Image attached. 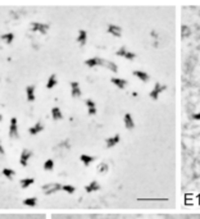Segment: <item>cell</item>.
I'll return each instance as SVG.
<instances>
[{
    "label": "cell",
    "mask_w": 200,
    "mask_h": 219,
    "mask_svg": "<svg viewBox=\"0 0 200 219\" xmlns=\"http://www.w3.org/2000/svg\"><path fill=\"white\" fill-rule=\"evenodd\" d=\"M123 122H125V127L127 130H133L135 128V122L132 119V116L130 113H126L125 117H123Z\"/></svg>",
    "instance_id": "11"
},
{
    "label": "cell",
    "mask_w": 200,
    "mask_h": 219,
    "mask_svg": "<svg viewBox=\"0 0 200 219\" xmlns=\"http://www.w3.org/2000/svg\"><path fill=\"white\" fill-rule=\"evenodd\" d=\"M103 62H104V59L98 58V56H94V58H90V59L85 60V64H86L87 67L92 68V67H96V65H103Z\"/></svg>",
    "instance_id": "9"
},
{
    "label": "cell",
    "mask_w": 200,
    "mask_h": 219,
    "mask_svg": "<svg viewBox=\"0 0 200 219\" xmlns=\"http://www.w3.org/2000/svg\"><path fill=\"white\" fill-rule=\"evenodd\" d=\"M1 40L4 41V42H7L8 45H10V44L13 42V40H14V34H13V32H8V34L1 35Z\"/></svg>",
    "instance_id": "22"
},
{
    "label": "cell",
    "mask_w": 200,
    "mask_h": 219,
    "mask_svg": "<svg viewBox=\"0 0 200 219\" xmlns=\"http://www.w3.org/2000/svg\"><path fill=\"white\" fill-rule=\"evenodd\" d=\"M193 118H194V119H198V120H200V112H199V113H196V114H194V116H193Z\"/></svg>",
    "instance_id": "31"
},
{
    "label": "cell",
    "mask_w": 200,
    "mask_h": 219,
    "mask_svg": "<svg viewBox=\"0 0 200 219\" xmlns=\"http://www.w3.org/2000/svg\"><path fill=\"white\" fill-rule=\"evenodd\" d=\"M62 186L63 185H60V183H48V185H44L41 188L45 195H53V193L62 190Z\"/></svg>",
    "instance_id": "1"
},
{
    "label": "cell",
    "mask_w": 200,
    "mask_h": 219,
    "mask_svg": "<svg viewBox=\"0 0 200 219\" xmlns=\"http://www.w3.org/2000/svg\"><path fill=\"white\" fill-rule=\"evenodd\" d=\"M86 41H87V32L85 31V30H80L78 36H77V42L80 44L81 46H84L85 44H86Z\"/></svg>",
    "instance_id": "20"
},
{
    "label": "cell",
    "mask_w": 200,
    "mask_h": 219,
    "mask_svg": "<svg viewBox=\"0 0 200 219\" xmlns=\"http://www.w3.org/2000/svg\"><path fill=\"white\" fill-rule=\"evenodd\" d=\"M35 91H36L35 85H28V86L26 87V96H27V100L28 101H35V99H36Z\"/></svg>",
    "instance_id": "10"
},
{
    "label": "cell",
    "mask_w": 200,
    "mask_h": 219,
    "mask_svg": "<svg viewBox=\"0 0 200 219\" xmlns=\"http://www.w3.org/2000/svg\"><path fill=\"white\" fill-rule=\"evenodd\" d=\"M51 117H53L54 120L63 119V113H62V110H60V108H58V106H53V108H51Z\"/></svg>",
    "instance_id": "18"
},
{
    "label": "cell",
    "mask_w": 200,
    "mask_h": 219,
    "mask_svg": "<svg viewBox=\"0 0 200 219\" xmlns=\"http://www.w3.org/2000/svg\"><path fill=\"white\" fill-rule=\"evenodd\" d=\"M132 75L135 76V77H137L139 80H141L142 82H146V81H149V75H147L146 72H144V71H133L132 72Z\"/></svg>",
    "instance_id": "17"
},
{
    "label": "cell",
    "mask_w": 200,
    "mask_h": 219,
    "mask_svg": "<svg viewBox=\"0 0 200 219\" xmlns=\"http://www.w3.org/2000/svg\"><path fill=\"white\" fill-rule=\"evenodd\" d=\"M110 82L113 85H116V86L118 87V89H121V90L126 89V86H127V83H128V82L126 80H123V78H117V77L110 78Z\"/></svg>",
    "instance_id": "15"
},
{
    "label": "cell",
    "mask_w": 200,
    "mask_h": 219,
    "mask_svg": "<svg viewBox=\"0 0 200 219\" xmlns=\"http://www.w3.org/2000/svg\"><path fill=\"white\" fill-rule=\"evenodd\" d=\"M106 31H108V34L113 35L116 37H121V35H122V28L119 26H116V24H109Z\"/></svg>",
    "instance_id": "13"
},
{
    "label": "cell",
    "mask_w": 200,
    "mask_h": 219,
    "mask_svg": "<svg viewBox=\"0 0 200 219\" xmlns=\"http://www.w3.org/2000/svg\"><path fill=\"white\" fill-rule=\"evenodd\" d=\"M1 174L5 177V178L13 179V178H14V176H15V172L13 171V169H10V168H4L1 171Z\"/></svg>",
    "instance_id": "21"
},
{
    "label": "cell",
    "mask_w": 200,
    "mask_h": 219,
    "mask_svg": "<svg viewBox=\"0 0 200 219\" xmlns=\"http://www.w3.org/2000/svg\"><path fill=\"white\" fill-rule=\"evenodd\" d=\"M116 55L118 56H123V58L128 59V60H133L136 58V54L132 53V51H128L126 48H121L118 51H116Z\"/></svg>",
    "instance_id": "6"
},
{
    "label": "cell",
    "mask_w": 200,
    "mask_h": 219,
    "mask_svg": "<svg viewBox=\"0 0 200 219\" xmlns=\"http://www.w3.org/2000/svg\"><path fill=\"white\" fill-rule=\"evenodd\" d=\"M9 137H12V138H18L20 137V135H18V120H17L15 117H12V118H10Z\"/></svg>",
    "instance_id": "2"
},
{
    "label": "cell",
    "mask_w": 200,
    "mask_h": 219,
    "mask_svg": "<svg viewBox=\"0 0 200 219\" xmlns=\"http://www.w3.org/2000/svg\"><path fill=\"white\" fill-rule=\"evenodd\" d=\"M62 190L65 191L67 193H69V195H72V193H75L76 187H75V186H72V185H63L62 186Z\"/></svg>",
    "instance_id": "27"
},
{
    "label": "cell",
    "mask_w": 200,
    "mask_h": 219,
    "mask_svg": "<svg viewBox=\"0 0 200 219\" xmlns=\"http://www.w3.org/2000/svg\"><path fill=\"white\" fill-rule=\"evenodd\" d=\"M85 104H86L87 109H90V108H96V105H95V101H94V100H91V99L85 100Z\"/></svg>",
    "instance_id": "29"
},
{
    "label": "cell",
    "mask_w": 200,
    "mask_h": 219,
    "mask_svg": "<svg viewBox=\"0 0 200 219\" xmlns=\"http://www.w3.org/2000/svg\"><path fill=\"white\" fill-rule=\"evenodd\" d=\"M57 85H58V78H57V75H50V77H49L48 82H46V89H53V87H55Z\"/></svg>",
    "instance_id": "19"
},
{
    "label": "cell",
    "mask_w": 200,
    "mask_h": 219,
    "mask_svg": "<svg viewBox=\"0 0 200 219\" xmlns=\"http://www.w3.org/2000/svg\"><path fill=\"white\" fill-rule=\"evenodd\" d=\"M108 171H109V167L106 163H100L99 165H98V172H99L100 174H105Z\"/></svg>",
    "instance_id": "26"
},
{
    "label": "cell",
    "mask_w": 200,
    "mask_h": 219,
    "mask_svg": "<svg viewBox=\"0 0 200 219\" xmlns=\"http://www.w3.org/2000/svg\"><path fill=\"white\" fill-rule=\"evenodd\" d=\"M87 113H89L90 116H95V114H96V108H90V109H87Z\"/></svg>",
    "instance_id": "30"
},
{
    "label": "cell",
    "mask_w": 200,
    "mask_h": 219,
    "mask_svg": "<svg viewBox=\"0 0 200 219\" xmlns=\"http://www.w3.org/2000/svg\"><path fill=\"white\" fill-rule=\"evenodd\" d=\"M34 183H35L34 178H22L20 181V185H21L22 188H27V187H30L31 185H34Z\"/></svg>",
    "instance_id": "23"
},
{
    "label": "cell",
    "mask_w": 200,
    "mask_h": 219,
    "mask_svg": "<svg viewBox=\"0 0 200 219\" xmlns=\"http://www.w3.org/2000/svg\"><path fill=\"white\" fill-rule=\"evenodd\" d=\"M71 94H72L73 97H80L82 95L81 89H80V83H78V82H76V81L71 82Z\"/></svg>",
    "instance_id": "7"
},
{
    "label": "cell",
    "mask_w": 200,
    "mask_h": 219,
    "mask_svg": "<svg viewBox=\"0 0 200 219\" xmlns=\"http://www.w3.org/2000/svg\"><path fill=\"white\" fill-rule=\"evenodd\" d=\"M119 141H121V136L117 133V135L106 138L105 140V145H106V147H113V146H116L117 144H119Z\"/></svg>",
    "instance_id": "14"
},
{
    "label": "cell",
    "mask_w": 200,
    "mask_h": 219,
    "mask_svg": "<svg viewBox=\"0 0 200 219\" xmlns=\"http://www.w3.org/2000/svg\"><path fill=\"white\" fill-rule=\"evenodd\" d=\"M1 119H3V116H1V114H0V122H1Z\"/></svg>",
    "instance_id": "33"
},
{
    "label": "cell",
    "mask_w": 200,
    "mask_h": 219,
    "mask_svg": "<svg viewBox=\"0 0 200 219\" xmlns=\"http://www.w3.org/2000/svg\"><path fill=\"white\" fill-rule=\"evenodd\" d=\"M103 65L105 68H108V69H110L112 72H117L118 71V67H117L116 64H114L113 62H109V60H104L103 62Z\"/></svg>",
    "instance_id": "25"
},
{
    "label": "cell",
    "mask_w": 200,
    "mask_h": 219,
    "mask_svg": "<svg viewBox=\"0 0 200 219\" xmlns=\"http://www.w3.org/2000/svg\"><path fill=\"white\" fill-rule=\"evenodd\" d=\"M100 190V185L98 181H92V182H90L89 185L85 186V191H86L87 193H91V192H95V191H99Z\"/></svg>",
    "instance_id": "12"
},
{
    "label": "cell",
    "mask_w": 200,
    "mask_h": 219,
    "mask_svg": "<svg viewBox=\"0 0 200 219\" xmlns=\"http://www.w3.org/2000/svg\"><path fill=\"white\" fill-rule=\"evenodd\" d=\"M32 157V151L28 149H23L21 152V158H20V163L22 167H27V164H28V160L30 158Z\"/></svg>",
    "instance_id": "5"
},
{
    "label": "cell",
    "mask_w": 200,
    "mask_h": 219,
    "mask_svg": "<svg viewBox=\"0 0 200 219\" xmlns=\"http://www.w3.org/2000/svg\"><path fill=\"white\" fill-rule=\"evenodd\" d=\"M41 131H44V123L42 122H37V123H35L32 127H30V130H28V133L31 136H35V135H37V133H40Z\"/></svg>",
    "instance_id": "8"
},
{
    "label": "cell",
    "mask_w": 200,
    "mask_h": 219,
    "mask_svg": "<svg viewBox=\"0 0 200 219\" xmlns=\"http://www.w3.org/2000/svg\"><path fill=\"white\" fill-rule=\"evenodd\" d=\"M95 159H96V158L92 157V155H89V154H82L80 157V160L82 161V164H84L85 167H89L92 161H95Z\"/></svg>",
    "instance_id": "16"
},
{
    "label": "cell",
    "mask_w": 200,
    "mask_h": 219,
    "mask_svg": "<svg viewBox=\"0 0 200 219\" xmlns=\"http://www.w3.org/2000/svg\"><path fill=\"white\" fill-rule=\"evenodd\" d=\"M31 30L34 32H40V34L45 35L49 31V24L41 23V22H32L31 23Z\"/></svg>",
    "instance_id": "3"
},
{
    "label": "cell",
    "mask_w": 200,
    "mask_h": 219,
    "mask_svg": "<svg viewBox=\"0 0 200 219\" xmlns=\"http://www.w3.org/2000/svg\"><path fill=\"white\" fill-rule=\"evenodd\" d=\"M166 89H167V86L162 85L160 82H157V83H155V86H154V89H153L152 92H150V97H152L153 100H158L160 92H163Z\"/></svg>",
    "instance_id": "4"
},
{
    "label": "cell",
    "mask_w": 200,
    "mask_h": 219,
    "mask_svg": "<svg viewBox=\"0 0 200 219\" xmlns=\"http://www.w3.org/2000/svg\"><path fill=\"white\" fill-rule=\"evenodd\" d=\"M4 152H5L4 151V147L1 146V142H0V155H4Z\"/></svg>",
    "instance_id": "32"
},
{
    "label": "cell",
    "mask_w": 200,
    "mask_h": 219,
    "mask_svg": "<svg viewBox=\"0 0 200 219\" xmlns=\"http://www.w3.org/2000/svg\"><path fill=\"white\" fill-rule=\"evenodd\" d=\"M36 204H37V198H27V199H24L23 200V205H26V206H30V208H34V206H36Z\"/></svg>",
    "instance_id": "24"
},
{
    "label": "cell",
    "mask_w": 200,
    "mask_h": 219,
    "mask_svg": "<svg viewBox=\"0 0 200 219\" xmlns=\"http://www.w3.org/2000/svg\"><path fill=\"white\" fill-rule=\"evenodd\" d=\"M44 169H45V171H53L54 169V160L53 159L45 160V163H44Z\"/></svg>",
    "instance_id": "28"
}]
</instances>
